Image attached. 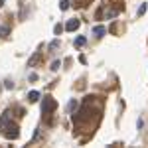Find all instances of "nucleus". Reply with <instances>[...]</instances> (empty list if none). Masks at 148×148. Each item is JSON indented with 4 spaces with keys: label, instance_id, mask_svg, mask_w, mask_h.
I'll list each match as a JSON object with an SVG mask.
<instances>
[{
    "label": "nucleus",
    "instance_id": "obj_8",
    "mask_svg": "<svg viewBox=\"0 0 148 148\" xmlns=\"http://www.w3.org/2000/svg\"><path fill=\"white\" fill-rule=\"evenodd\" d=\"M85 42H87V40H85L83 36H79V38L75 40V46H77V47H81V46H85Z\"/></svg>",
    "mask_w": 148,
    "mask_h": 148
},
{
    "label": "nucleus",
    "instance_id": "obj_1",
    "mask_svg": "<svg viewBox=\"0 0 148 148\" xmlns=\"http://www.w3.org/2000/svg\"><path fill=\"white\" fill-rule=\"evenodd\" d=\"M0 130H2V134L8 140H16L20 136V126L16 123H12V121L8 123V113H4V116L0 119Z\"/></svg>",
    "mask_w": 148,
    "mask_h": 148
},
{
    "label": "nucleus",
    "instance_id": "obj_16",
    "mask_svg": "<svg viewBox=\"0 0 148 148\" xmlns=\"http://www.w3.org/2000/svg\"><path fill=\"white\" fill-rule=\"evenodd\" d=\"M0 6H4V0H0Z\"/></svg>",
    "mask_w": 148,
    "mask_h": 148
},
{
    "label": "nucleus",
    "instance_id": "obj_2",
    "mask_svg": "<svg viewBox=\"0 0 148 148\" xmlns=\"http://www.w3.org/2000/svg\"><path fill=\"white\" fill-rule=\"evenodd\" d=\"M57 109V101L53 97H44V103H42V114H51Z\"/></svg>",
    "mask_w": 148,
    "mask_h": 148
},
{
    "label": "nucleus",
    "instance_id": "obj_9",
    "mask_svg": "<svg viewBox=\"0 0 148 148\" xmlns=\"http://www.w3.org/2000/svg\"><path fill=\"white\" fill-rule=\"evenodd\" d=\"M146 8H148L146 4H140V8H138L136 14H138V16H144V14H146Z\"/></svg>",
    "mask_w": 148,
    "mask_h": 148
},
{
    "label": "nucleus",
    "instance_id": "obj_7",
    "mask_svg": "<svg viewBox=\"0 0 148 148\" xmlns=\"http://www.w3.org/2000/svg\"><path fill=\"white\" fill-rule=\"evenodd\" d=\"M40 57H42V56H40V53H36L34 57H30V61H28V65H30V67H34L36 63H38V61H40Z\"/></svg>",
    "mask_w": 148,
    "mask_h": 148
},
{
    "label": "nucleus",
    "instance_id": "obj_11",
    "mask_svg": "<svg viewBox=\"0 0 148 148\" xmlns=\"http://www.w3.org/2000/svg\"><path fill=\"white\" fill-rule=\"evenodd\" d=\"M59 8H61V10H67L69 8V0H61V2H59Z\"/></svg>",
    "mask_w": 148,
    "mask_h": 148
},
{
    "label": "nucleus",
    "instance_id": "obj_4",
    "mask_svg": "<svg viewBox=\"0 0 148 148\" xmlns=\"http://www.w3.org/2000/svg\"><path fill=\"white\" fill-rule=\"evenodd\" d=\"M105 32H107V30H105L103 26H95V28H93V34L97 36V38H101V36H105Z\"/></svg>",
    "mask_w": 148,
    "mask_h": 148
},
{
    "label": "nucleus",
    "instance_id": "obj_5",
    "mask_svg": "<svg viewBox=\"0 0 148 148\" xmlns=\"http://www.w3.org/2000/svg\"><path fill=\"white\" fill-rule=\"evenodd\" d=\"M38 99H40V93H38V91H30V93H28V101H30V103H36Z\"/></svg>",
    "mask_w": 148,
    "mask_h": 148
},
{
    "label": "nucleus",
    "instance_id": "obj_12",
    "mask_svg": "<svg viewBox=\"0 0 148 148\" xmlns=\"http://www.w3.org/2000/svg\"><path fill=\"white\" fill-rule=\"evenodd\" d=\"M53 32H56V36H59L61 32H63V26H61V24H56V28H53Z\"/></svg>",
    "mask_w": 148,
    "mask_h": 148
},
{
    "label": "nucleus",
    "instance_id": "obj_14",
    "mask_svg": "<svg viewBox=\"0 0 148 148\" xmlns=\"http://www.w3.org/2000/svg\"><path fill=\"white\" fill-rule=\"evenodd\" d=\"M75 109H77V101H71V103H69V111H71V113H73V111H75Z\"/></svg>",
    "mask_w": 148,
    "mask_h": 148
},
{
    "label": "nucleus",
    "instance_id": "obj_13",
    "mask_svg": "<svg viewBox=\"0 0 148 148\" xmlns=\"http://www.w3.org/2000/svg\"><path fill=\"white\" fill-rule=\"evenodd\" d=\"M57 47H59V40H53V42L49 44V49L53 51V49H57Z\"/></svg>",
    "mask_w": 148,
    "mask_h": 148
},
{
    "label": "nucleus",
    "instance_id": "obj_3",
    "mask_svg": "<svg viewBox=\"0 0 148 148\" xmlns=\"http://www.w3.org/2000/svg\"><path fill=\"white\" fill-rule=\"evenodd\" d=\"M79 26H81L79 20H69V22L65 24V30H67V32H75V30H77Z\"/></svg>",
    "mask_w": 148,
    "mask_h": 148
},
{
    "label": "nucleus",
    "instance_id": "obj_6",
    "mask_svg": "<svg viewBox=\"0 0 148 148\" xmlns=\"http://www.w3.org/2000/svg\"><path fill=\"white\" fill-rule=\"evenodd\" d=\"M10 36V28L8 26H0V38H8Z\"/></svg>",
    "mask_w": 148,
    "mask_h": 148
},
{
    "label": "nucleus",
    "instance_id": "obj_10",
    "mask_svg": "<svg viewBox=\"0 0 148 148\" xmlns=\"http://www.w3.org/2000/svg\"><path fill=\"white\" fill-rule=\"evenodd\" d=\"M59 67H61V61H59V59H56V61L51 63V71H57Z\"/></svg>",
    "mask_w": 148,
    "mask_h": 148
},
{
    "label": "nucleus",
    "instance_id": "obj_15",
    "mask_svg": "<svg viewBox=\"0 0 148 148\" xmlns=\"http://www.w3.org/2000/svg\"><path fill=\"white\" fill-rule=\"evenodd\" d=\"M4 87H6V89H12V87H14V83L8 79V81H4Z\"/></svg>",
    "mask_w": 148,
    "mask_h": 148
}]
</instances>
